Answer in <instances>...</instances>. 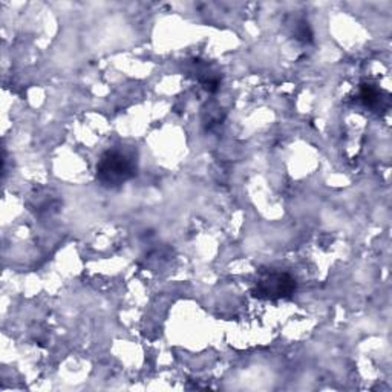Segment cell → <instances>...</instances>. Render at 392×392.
I'll use <instances>...</instances> for the list:
<instances>
[{
  "label": "cell",
  "instance_id": "obj_1",
  "mask_svg": "<svg viewBox=\"0 0 392 392\" xmlns=\"http://www.w3.org/2000/svg\"><path fill=\"white\" fill-rule=\"evenodd\" d=\"M138 172L135 156L121 149L106 151L97 163V181L104 189H120Z\"/></svg>",
  "mask_w": 392,
  "mask_h": 392
},
{
  "label": "cell",
  "instance_id": "obj_2",
  "mask_svg": "<svg viewBox=\"0 0 392 392\" xmlns=\"http://www.w3.org/2000/svg\"><path fill=\"white\" fill-rule=\"evenodd\" d=\"M296 279L282 271H270L256 282L253 296L262 300H281L291 298L296 291Z\"/></svg>",
  "mask_w": 392,
  "mask_h": 392
},
{
  "label": "cell",
  "instance_id": "obj_3",
  "mask_svg": "<svg viewBox=\"0 0 392 392\" xmlns=\"http://www.w3.org/2000/svg\"><path fill=\"white\" fill-rule=\"evenodd\" d=\"M360 98H361V102H364L369 107H376L381 100L380 92L376 89V87H372L369 85H365L364 87H361Z\"/></svg>",
  "mask_w": 392,
  "mask_h": 392
},
{
  "label": "cell",
  "instance_id": "obj_4",
  "mask_svg": "<svg viewBox=\"0 0 392 392\" xmlns=\"http://www.w3.org/2000/svg\"><path fill=\"white\" fill-rule=\"evenodd\" d=\"M296 36H298L299 40H303V42H311L312 40V33H311L308 23H305V22L298 26Z\"/></svg>",
  "mask_w": 392,
  "mask_h": 392
}]
</instances>
